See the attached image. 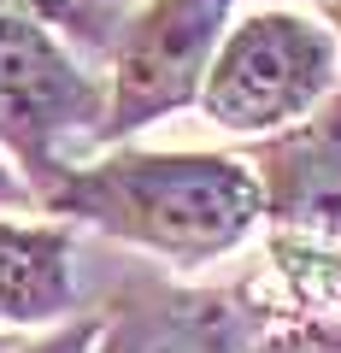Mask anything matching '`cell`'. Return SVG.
Segmentation results:
<instances>
[{
    "mask_svg": "<svg viewBox=\"0 0 341 353\" xmlns=\"http://www.w3.org/2000/svg\"><path fill=\"white\" fill-rule=\"evenodd\" d=\"M41 206L171 265H212L259 230V176L236 153L112 148L41 194Z\"/></svg>",
    "mask_w": 341,
    "mask_h": 353,
    "instance_id": "1",
    "label": "cell"
},
{
    "mask_svg": "<svg viewBox=\"0 0 341 353\" xmlns=\"http://www.w3.org/2000/svg\"><path fill=\"white\" fill-rule=\"evenodd\" d=\"M335 77L341 48L312 12L259 6L247 18H229L194 106L229 136H277L335 94Z\"/></svg>",
    "mask_w": 341,
    "mask_h": 353,
    "instance_id": "2",
    "label": "cell"
},
{
    "mask_svg": "<svg viewBox=\"0 0 341 353\" xmlns=\"http://www.w3.org/2000/svg\"><path fill=\"white\" fill-rule=\"evenodd\" d=\"M259 224L271 265L300 301H341V88L300 124L259 136Z\"/></svg>",
    "mask_w": 341,
    "mask_h": 353,
    "instance_id": "3",
    "label": "cell"
},
{
    "mask_svg": "<svg viewBox=\"0 0 341 353\" xmlns=\"http://www.w3.org/2000/svg\"><path fill=\"white\" fill-rule=\"evenodd\" d=\"M106 118V83L65 53V41L36 18L0 12V148L12 153L30 194L71 171V141H94Z\"/></svg>",
    "mask_w": 341,
    "mask_h": 353,
    "instance_id": "4",
    "label": "cell"
},
{
    "mask_svg": "<svg viewBox=\"0 0 341 353\" xmlns=\"http://www.w3.org/2000/svg\"><path fill=\"white\" fill-rule=\"evenodd\" d=\"M236 0H141L112 36V83L94 141H124L194 106L200 77L229 30Z\"/></svg>",
    "mask_w": 341,
    "mask_h": 353,
    "instance_id": "5",
    "label": "cell"
},
{
    "mask_svg": "<svg viewBox=\"0 0 341 353\" xmlns=\"http://www.w3.org/2000/svg\"><path fill=\"white\" fill-rule=\"evenodd\" d=\"M247 306L212 289H130L101 312V336L89 353H241Z\"/></svg>",
    "mask_w": 341,
    "mask_h": 353,
    "instance_id": "6",
    "label": "cell"
},
{
    "mask_svg": "<svg viewBox=\"0 0 341 353\" xmlns=\"http://www.w3.org/2000/svg\"><path fill=\"white\" fill-rule=\"evenodd\" d=\"M71 306H76L71 230L0 218V330L59 324V318H71Z\"/></svg>",
    "mask_w": 341,
    "mask_h": 353,
    "instance_id": "7",
    "label": "cell"
},
{
    "mask_svg": "<svg viewBox=\"0 0 341 353\" xmlns=\"http://www.w3.org/2000/svg\"><path fill=\"white\" fill-rule=\"evenodd\" d=\"M241 353H341V324L335 318H289V324L253 336Z\"/></svg>",
    "mask_w": 341,
    "mask_h": 353,
    "instance_id": "8",
    "label": "cell"
},
{
    "mask_svg": "<svg viewBox=\"0 0 341 353\" xmlns=\"http://www.w3.org/2000/svg\"><path fill=\"white\" fill-rule=\"evenodd\" d=\"M94 336H101V312H94V318H65V324H59V330H48V336L18 341L12 353H89V347H94Z\"/></svg>",
    "mask_w": 341,
    "mask_h": 353,
    "instance_id": "9",
    "label": "cell"
},
{
    "mask_svg": "<svg viewBox=\"0 0 341 353\" xmlns=\"http://www.w3.org/2000/svg\"><path fill=\"white\" fill-rule=\"evenodd\" d=\"M0 12H12V18H36V24H83V0H0Z\"/></svg>",
    "mask_w": 341,
    "mask_h": 353,
    "instance_id": "10",
    "label": "cell"
},
{
    "mask_svg": "<svg viewBox=\"0 0 341 353\" xmlns=\"http://www.w3.org/2000/svg\"><path fill=\"white\" fill-rule=\"evenodd\" d=\"M36 194H30V183L12 171V165H0V206H30Z\"/></svg>",
    "mask_w": 341,
    "mask_h": 353,
    "instance_id": "11",
    "label": "cell"
},
{
    "mask_svg": "<svg viewBox=\"0 0 341 353\" xmlns=\"http://www.w3.org/2000/svg\"><path fill=\"white\" fill-rule=\"evenodd\" d=\"M300 6L329 30V36H335V48H341V0H300Z\"/></svg>",
    "mask_w": 341,
    "mask_h": 353,
    "instance_id": "12",
    "label": "cell"
},
{
    "mask_svg": "<svg viewBox=\"0 0 341 353\" xmlns=\"http://www.w3.org/2000/svg\"><path fill=\"white\" fill-rule=\"evenodd\" d=\"M18 347V330H0V353H12Z\"/></svg>",
    "mask_w": 341,
    "mask_h": 353,
    "instance_id": "13",
    "label": "cell"
},
{
    "mask_svg": "<svg viewBox=\"0 0 341 353\" xmlns=\"http://www.w3.org/2000/svg\"><path fill=\"white\" fill-rule=\"evenodd\" d=\"M89 6H94V0H83V18H89Z\"/></svg>",
    "mask_w": 341,
    "mask_h": 353,
    "instance_id": "14",
    "label": "cell"
}]
</instances>
